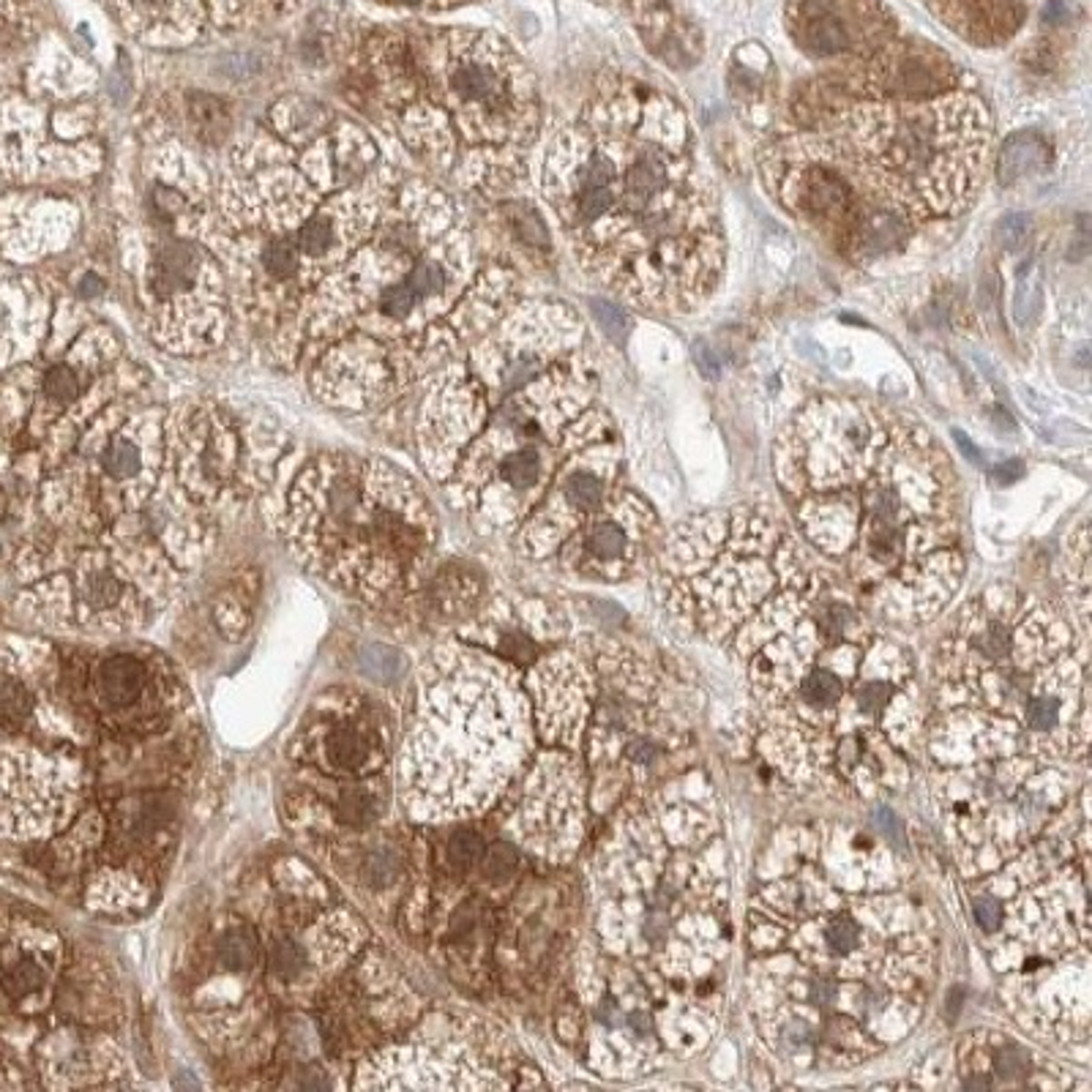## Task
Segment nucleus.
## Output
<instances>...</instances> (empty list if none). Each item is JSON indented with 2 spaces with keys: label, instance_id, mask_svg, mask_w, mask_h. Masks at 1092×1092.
Masks as SVG:
<instances>
[{
  "label": "nucleus",
  "instance_id": "4",
  "mask_svg": "<svg viewBox=\"0 0 1092 1092\" xmlns=\"http://www.w3.org/2000/svg\"><path fill=\"white\" fill-rule=\"evenodd\" d=\"M691 803L642 806L606 847L599 891L603 989L593 1027L614 1035L631 1013L656 1021L661 1052L691 1057L711 1035L732 926L724 874L700 852L716 817Z\"/></svg>",
  "mask_w": 1092,
  "mask_h": 1092
},
{
  "label": "nucleus",
  "instance_id": "9",
  "mask_svg": "<svg viewBox=\"0 0 1092 1092\" xmlns=\"http://www.w3.org/2000/svg\"><path fill=\"white\" fill-rule=\"evenodd\" d=\"M776 202L847 259H872L904 246L909 224L828 132L776 140L760 159Z\"/></svg>",
  "mask_w": 1092,
  "mask_h": 1092
},
{
  "label": "nucleus",
  "instance_id": "31",
  "mask_svg": "<svg viewBox=\"0 0 1092 1092\" xmlns=\"http://www.w3.org/2000/svg\"><path fill=\"white\" fill-rule=\"evenodd\" d=\"M995 238L1006 252H1019L1030 238V219L1024 213H1007L1006 219L997 221Z\"/></svg>",
  "mask_w": 1092,
  "mask_h": 1092
},
{
  "label": "nucleus",
  "instance_id": "38",
  "mask_svg": "<svg viewBox=\"0 0 1092 1092\" xmlns=\"http://www.w3.org/2000/svg\"><path fill=\"white\" fill-rule=\"evenodd\" d=\"M694 356H697V367H700L702 374H705L708 380H716L718 372H721V364H718V358L713 356L711 347H708L705 342H700L697 347H694Z\"/></svg>",
  "mask_w": 1092,
  "mask_h": 1092
},
{
  "label": "nucleus",
  "instance_id": "37",
  "mask_svg": "<svg viewBox=\"0 0 1092 1092\" xmlns=\"http://www.w3.org/2000/svg\"><path fill=\"white\" fill-rule=\"evenodd\" d=\"M516 869V852L511 847H494L487 858V872L491 877H508Z\"/></svg>",
  "mask_w": 1092,
  "mask_h": 1092
},
{
  "label": "nucleus",
  "instance_id": "39",
  "mask_svg": "<svg viewBox=\"0 0 1092 1092\" xmlns=\"http://www.w3.org/2000/svg\"><path fill=\"white\" fill-rule=\"evenodd\" d=\"M369 872H372V877H377L380 883H388L391 880V855H377V858L369 863Z\"/></svg>",
  "mask_w": 1092,
  "mask_h": 1092
},
{
  "label": "nucleus",
  "instance_id": "3",
  "mask_svg": "<svg viewBox=\"0 0 1092 1092\" xmlns=\"http://www.w3.org/2000/svg\"><path fill=\"white\" fill-rule=\"evenodd\" d=\"M546 197L579 265L645 312L705 304L724 273V224L683 110L648 87L596 98L554 143Z\"/></svg>",
  "mask_w": 1092,
  "mask_h": 1092
},
{
  "label": "nucleus",
  "instance_id": "10",
  "mask_svg": "<svg viewBox=\"0 0 1092 1092\" xmlns=\"http://www.w3.org/2000/svg\"><path fill=\"white\" fill-rule=\"evenodd\" d=\"M80 784V732L61 683L0 680V835L52 833L72 817Z\"/></svg>",
  "mask_w": 1092,
  "mask_h": 1092
},
{
  "label": "nucleus",
  "instance_id": "27",
  "mask_svg": "<svg viewBox=\"0 0 1092 1092\" xmlns=\"http://www.w3.org/2000/svg\"><path fill=\"white\" fill-rule=\"evenodd\" d=\"M361 666L372 680H393L402 675V656L388 645H369L361 656Z\"/></svg>",
  "mask_w": 1092,
  "mask_h": 1092
},
{
  "label": "nucleus",
  "instance_id": "1",
  "mask_svg": "<svg viewBox=\"0 0 1092 1092\" xmlns=\"http://www.w3.org/2000/svg\"><path fill=\"white\" fill-rule=\"evenodd\" d=\"M776 852L749 907L754 1016L776 1055L798 1065L849 1068L915 1030L932 995L934 921L888 885L852 891L828 872L820 833Z\"/></svg>",
  "mask_w": 1092,
  "mask_h": 1092
},
{
  "label": "nucleus",
  "instance_id": "29",
  "mask_svg": "<svg viewBox=\"0 0 1092 1092\" xmlns=\"http://www.w3.org/2000/svg\"><path fill=\"white\" fill-rule=\"evenodd\" d=\"M270 964H273V972H279L282 978H295L304 970V950L295 946L290 937H276L270 943Z\"/></svg>",
  "mask_w": 1092,
  "mask_h": 1092
},
{
  "label": "nucleus",
  "instance_id": "36",
  "mask_svg": "<svg viewBox=\"0 0 1092 1092\" xmlns=\"http://www.w3.org/2000/svg\"><path fill=\"white\" fill-rule=\"evenodd\" d=\"M339 809H342L344 823H350V825H364V823H369L372 817H374V806H372V798H369L367 792H361V789L344 792L342 803H339Z\"/></svg>",
  "mask_w": 1092,
  "mask_h": 1092
},
{
  "label": "nucleus",
  "instance_id": "41",
  "mask_svg": "<svg viewBox=\"0 0 1092 1092\" xmlns=\"http://www.w3.org/2000/svg\"><path fill=\"white\" fill-rule=\"evenodd\" d=\"M96 290H101V284H93V282H87V284H86V287H83V293H87V295H90V293H96Z\"/></svg>",
  "mask_w": 1092,
  "mask_h": 1092
},
{
  "label": "nucleus",
  "instance_id": "25",
  "mask_svg": "<svg viewBox=\"0 0 1092 1092\" xmlns=\"http://www.w3.org/2000/svg\"><path fill=\"white\" fill-rule=\"evenodd\" d=\"M590 312H593L596 322L602 325V331L606 333L614 344L628 342V336H631V317H628L626 309L617 307V304H612V301H602V298H596V301L590 304Z\"/></svg>",
  "mask_w": 1092,
  "mask_h": 1092
},
{
  "label": "nucleus",
  "instance_id": "12",
  "mask_svg": "<svg viewBox=\"0 0 1092 1092\" xmlns=\"http://www.w3.org/2000/svg\"><path fill=\"white\" fill-rule=\"evenodd\" d=\"M656 528L651 505L634 491H617L568 539V549L593 577H626L651 552Z\"/></svg>",
  "mask_w": 1092,
  "mask_h": 1092
},
{
  "label": "nucleus",
  "instance_id": "17",
  "mask_svg": "<svg viewBox=\"0 0 1092 1092\" xmlns=\"http://www.w3.org/2000/svg\"><path fill=\"white\" fill-rule=\"evenodd\" d=\"M448 282H451V273L445 270L442 262H437V259H424V262H421V265L407 276L405 282L396 284V287H391L388 293L382 295L380 301L382 315H388V317L393 319L407 317V312L416 307L418 301H424V298H437V295L445 293V290H448Z\"/></svg>",
  "mask_w": 1092,
  "mask_h": 1092
},
{
  "label": "nucleus",
  "instance_id": "22",
  "mask_svg": "<svg viewBox=\"0 0 1092 1092\" xmlns=\"http://www.w3.org/2000/svg\"><path fill=\"white\" fill-rule=\"evenodd\" d=\"M189 112H192L197 132L208 137V140H219L230 129V110L221 98L208 96V93H195L189 98Z\"/></svg>",
  "mask_w": 1092,
  "mask_h": 1092
},
{
  "label": "nucleus",
  "instance_id": "42",
  "mask_svg": "<svg viewBox=\"0 0 1092 1092\" xmlns=\"http://www.w3.org/2000/svg\"><path fill=\"white\" fill-rule=\"evenodd\" d=\"M6 514V497H3V491H0V516Z\"/></svg>",
  "mask_w": 1092,
  "mask_h": 1092
},
{
  "label": "nucleus",
  "instance_id": "15",
  "mask_svg": "<svg viewBox=\"0 0 1092 1092\" xmlns=\"http://www.w3.org/2000/svg\"><path fill=\"white\" fill-rule=\"evenodd\" d=\"M958 72L948 55L929 47L901 44L883 49L872 63L849 80L852 98L866 96H932L958 87Z\"/></svg>",
  "mask_w": 1092,
  "mask_h": 1092
},
{
  "label": "nucleus",
  "instance_id": "30",
  "mask_svg": "<svg viewBox=\"0 0 1092 1092\" xmlns=\"http://www.w3.org/2000/svg\"><path fill=\"white\" fill-rule=\"evenodd\" d=\"M298 246H295V238H276V241H270L268 246H265V265H268V270L273 273V276H282V279H287V276H293L295 273V265H298Z\"/></svg>",
  "mask_w": 1092,
  "mask_h": 1092
},
{
  "label": "nucleus",
  "instance_id": "2",
  "mask_svg": "<svg viewBox=\"0 0 1092 1092\" xmlns=\"http://www.w3.org/2000/svg\"><path fill=\"white\" fill-rule=\"evenodd\" d=\"M776 481L811 546L891 620H932L964 577L958 487L915 421L817 396L776 440Z\"/></svg>",
  "mask_w": 1092,
  "mask_h": 1092
},
{
  "label": "nucleus",
  "instance_id": "35",
  "mask_svg": "<svg viewBox=\"0 0 1092 1092\" xmlns=\"http://www.w3.org/2000/svg\"><path fill=\"white\" fill-rule=\"evenodd\" d=\"M181 210H184V197L178 195V192L164 189V186H156V189L150 192V213H153V219H159L161 224H170Z\"/></svg>",
  "mask_w": 1092,
  "mask_h": 1092
},
{
  "label": "nucleus",
  "instance_id": "28",
  "mask_svg": "<svg viewBox=\"0 0 1092 1092\" xmlns=\"http://www.w3.org/2000/svg\"><path fill=\"white\" fill-rule=\"evenodd\" d=\"M219 958L233 970H249L258 961V943L249 932H230L219 943Z\"/></svg>",
  "mask_w": 1092,
  "mask_h": 1092
},
{
  "label": "nucleus",
  "instance_id": "32",
  "mask_svg": "<svg viewBox=\"0 0 1092 1092\" xmlns=\"http://www.w3.org/2000/svg\"><path fill=\"white\" fill-rule=\"evenodd\" d=\"M44 391L52 402H72L74 396L80 393V377L72 367H52L44 377Z\"/></svg>",
  "mask_w": 1092,
  "mask_h": 1092
},
{
  "label": "nucleus",
  "instance_id": "40",
  "mask_svg": "<svg viewBox=\"0 0 1092 1092\" xmlns=\"http://www.w3.org/2000/svg\"><path fill=\"white\" fill-rule=\"evenodd\" d=\"M953 434H956V442H958V445L964 448V454L970 456L972 462H978V454H975V448H972V445H970V440H967L964 434H958V431H953Z\"/></svg>",
  "mask_w": 1092,
  "mask_h": 1092
},
{
  "label": "nucleus",
  "instance_id": "6",
  "mask_svg": "<svg viewBox=\"0 0 1092 1092\" xmlns=\"http://www.w3.org/2000/svg\"><path fill=\"white\" fill-rule=\"evenodd\" d=\"M528 751V700L511 666L462 648L427 661L402 754V795L416 820L484 811Z\"/></svg>",
  "mask_w": 1092,
  "mask_h": 1092
},
{
  "label": "nucleus",
  "instance_id": "26",
  "mask_svg": "<svg viewBox=\"0 0 1092 1092\" xmlns=\"http://www.w3.org/2000/svg\"><path fill=\"white\" fill-rule=\"evenodd\" d=\"M333 238H336V233H333L331 221L325 219V216H315V219H309L307 224L298 230V235H295V246H298L301 255L319 258V255H325V252L331 249Z\"/></svg>",
  "mask_w": 1092,
  "mask_h": 1092
},
{
  "label": "nucleus",
  "instance_id": "20",
  "mask_svg": "<svg viewBox=\"0 0 1092 1092\" xmlns=\"http://www.w3.org/2000/svg\"><path fill=\"white\" fill-rule=\"evenodd\" d=\"M1049 159V150H1046L1044 140L1038 135H1013L1003 145L1000 153V184L1013 186L1019 184L1021 178H1027L1035 170H1041Z\"/></svg>",
  "mask_w": 1092,
  "mask_h": 1092
},
{
  "label": "nucleus",
  "instance_id": "23",
  "mask_svg": "<svg viewBox=\"0 0 1092 1092\" xmlns=\"http://www.w3.org/2000/svg\"><path fill=\"white\" fill-rule=\"evenodd\" d=\"M101 470L112 481H121V484L123 481H132L143 473V454H140V448H137L135 442L126 440V437H118V440H112L104 448Z\"/></svg>",
  "mask_w": 1092,
  "mask_h": 1092
},
{
  "label": "nucleus",
  "instance_id": "19",
  "mask_svg": "<svg viewBox=\"0 0 1092 1092\" xmlns=\"http://www.w3.org/2000/svg\"><path fill=\"white\" fill-rule=\"evenodd\" d=\"M197 265L195 246L175 238H164L153 252L150 259V287L159 298L181 293L192 282V273Z\"/></svg>",
  "mask_w": 1092,
  "mask_h": 1092
},
{
  "label": "nucleus",
  "instance_id": "5",
  "mask_svg": "<svg viewBox=\"0 0 1092 1092\" xmlns=\"http://www.w3.org/2000/svg\"><path fill=\"white\" fill-rule=\"evenodd\" d=\"M1073 626L1013 588L972 602L937 651L948 711L1016 729L1046 760H1084L1090 683Z\"/></svg>",
  "mask_w": 1092,
  "mask_h": 1092
},
{
  "label": "nucleus",
  "instance_id": "33",
  "mask_svg": "<svg viewBox=\"0 0 1092 1092\" xmlns=\"http://www.w3.org/2000/svg\"><path fill=\"white\" fill-rule=\"evenodd\" d=\"M972 915H975V921H978L983 934H992L997 929V923H1000V915H1003L1000 898L989 888L975 891L972 893Z\"/></svg>",
  "mask_w": 1092,
  "mask_h": 1092
},
{
  "label": "nucleus",
  "instance_id": "13",
  "mask_svg": "<svg viewBox=\"0 0 1092 1092\" xmlns=\"http://www.w3.org/2000/svg\"><path fill=\"white\" fill-rule=\"evenodd\" d=\"M792 30L806 52L835 58L883 47L891 23L877 0H800Z\"/></svg>",
  "mask_w": 1092,
  "mask_h": 1092
},
{
  "label": "nucleus",
  "instance_id": "8",
  "mask_svg": "<svg viewBox=\"0 0 1092 1092\" xmlns=\"http://www.w3.org/2000/svg\"><path fill=\"white\" fill-rule=\"evenodd\" d=\"M866 181L909 221L970 208L986 175L992 115L975 90L838 101L831 132Z\"/></svg>",
  "mask_w": 1092,
  "mask_h": 1092
},
{
  "label": "nucleus",
  "instance_id": "14",
  "mask_svg": "<svg viewBox=\"0 0 1092 1092\" xmlns=\"http://www.w3.org/2000/svg\"><path fill=\"white\" fill-rule=\"evenodd\" d=\"M956 1073L961 1090H1049L1068 1087V1081L1052 1079L1060 1070L1000 1032H972L956 1044Z\"/></svg>",
  "mask_w": 1092,
  "mask_h": 1092
},
{
  "label": "nucleus",
  "instance_id": "16",
  "mask_svg": "<svg viewBox=\"0 0 1092 1092\" xmlns=\"http://www.w3.org/2000/svg\"><path fill=\"white\" fill-rule=\"evenodd\" d=\"M96 697L110 711L132 708L145 691V663L135 656H110L98 663Z\"/></svg>",
  "mask_w": 1092,
  "mask_h": 1092
},
{
  "label": "nucleus",
  "instance_id": "24",
  "mask_svg": "<svg viewBox=\"0 0 1092 1092\" xmlns=\"http://www.w3.org/2000/svg\"><path fill=\"white\" fill-rule=\"evenodd\" d=\"M1041 298H1044V279H1041V265L1032 262L1030 268L1021 273L1019 287H1016V301H1013V317L1019 325H1027L1038 309H1041Z\"/></svg>",
  "mask_w": 1092,
  "mask_h": 1092
},
{
  "label": "nucleus",
  "instance_id": "18",
  "mask_svg": "<svg viewBox=\"0 0 1092 1092\" xmlns=\"http://www.w3.org/2000/svg\"><path fill=\"white\" fill-rule=\"evenodd\" d=\"M49 981V964L38 950L25 946H6L0 950V986L12 1000L38 995Z\"/></svg>",
  "mask_w": 1092,
  "mask_h": 1092
},
{
  "label": "nucleus",
  "instance_id": "34",
  "mask_svg": "<svg viewBox=\"0 0 1092 1092\" xmlns=\"http://www.w3.org/2000/svg\"><path fill=\"white\" fill-rule=\"evenodd\" d=\"M481 852H484L481 835L473 833V831H459V833L451 835V841H448V855H451V860H454L456 866H462V869L473 866V863L481 858Z\"/></svg>",
  "mask_w": 1092,
  "mask_h": 1092
},
{
  "label": "nucleus",
  "instance_id": "21",
  "mask_svg": "<svg viewBox=\"0 0 1092 1092\" xmlns=\"http://www.w3.org/2000/svg\"><path fill=\"white\" fill-rule=\"evenodd\" d=\"M369 754H372L369 732L356 724L336 726L331 735L325 737V760L331 762L333 768L358 771L369 760Z\"/></svg>",
  "mask_w": 1092,
  "mask_h": 1092
},
{
  "label": "nucleus",
  "instance_id": "11",
  "mask_svg": "<svg viewBox=\"0 0 1092 1092\" xmlns=\"http://www.w3.org/2000/svg\"><path fill=\"white\" fill-rule=\"evenodd\" d=\"M448 90L476 137L519 145L536 129L530 83L497 41L476 38L459 49L448 63Z\"/></svg>",
  "mask_w": 1092,
  "mask_h": 1092
},
{
  "label": "nucleus",
  "instance_id": "7",
  "mask_svg": "<svg viewBox=\"0 0 1092 1092\" xmlns=\"http://www.w3.org/2000/svg\"><path fill=\"white\" fill-rule=\"evenodd\" d=\"M1006 888L1000 896V934L989 953L1003 978L1013 1016L1035 1035L1087 1044L1090 1038V926L1087 869L1073 866V847L1041 838L989 874ZM986 888V885H983Z\"/></svg>",
  "mask_w": 1092,
  "mask_h": 1092
}]
</instances>
